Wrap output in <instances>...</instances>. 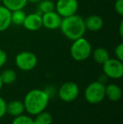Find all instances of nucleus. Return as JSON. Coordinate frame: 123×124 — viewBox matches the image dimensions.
<instances>
[{
	"label": "nucleus",
	"instance_id": "obj_30",
	"mask_svg": "<svg viewBox=\"0 0 123 124\" xmlns=\"http://www.w3.org/2000/svg\"><path fill=\"white\" fill-rule=\"evenodd\" d=\"M2 3V0H0V4H1Z\"/></svg>",
	"mask_w": 123,
	"mask_h": 124
},
{
	"label": "nucleus",
	"instance_id": "obj_24",
	"mask_svg": "<svg viewBox=\"0 0 123 124\" xmlns=\"http://www.w3.org/2000/svg\"><path fill=\"white\" fill-rule=\"evenodd\" d=\"M7 113V102L5 100L0 97V119Z\"/></svg>",
	"mask_w": 123,
	"mask_h": 124
},
{
	"label": "nucleus",
	"instance_id": "obj_28",
	"mask_svg": "<svg viewBox=\"0 0 123 124\" xmlns=\"http://www.w3.org/2000/svg\"><path fill=\"white\" fill-rule=\"evenodd\" d=\"M28 1V3H38L40 1H41V0H27Z\"/></svg>",
	"mask_w": 123,
	"mask_h": 124
},
{
	"label": "nucleus",
	"instance_id": "obj_6",
	"mask_svg": "<svg viewBox=\"0 0 123 124\" xmlns=\"http://www.w3.org/2000/svg\"><path fill=\"white\" fill-rule=\"evenodd\" d=\"M103 65L104 74L107 78H121L123 76V63L122 61L117 58H109Z\"/></svg>",
	"mask_w": 123,
	"mask_h": 124
},
{
	"label": "nucleus",
	"instance_id": "obj_1",
	"mask_svg": "<svg viewBox=\"0 0 123 124\" xmlns=\"http://www.w3.org/2000/svg\"><path fill=\"white\" fill-rule=\"evenodd\" d=\"M59 29L62 35L72 41L83 37L87 31L84 25V19L77 14L62 18Z\"/></svg>",
	"mask_w": 123,
	"mask_h": 124
},
{
	"label": "nucleus",
	"instance_id": "obj_26",
	"mask_svg": "<svg viewBox=\"0 0 123 124\" xmlns=\"http://www.w3.org/2000/svg\"><path fill=\"white\" fill-rule=\"evenodd\" d=\"M44 91L46 92V95L49 96L50 99H51L52 96H54V95L56 94V90H55V88H54V87H52V86L46 87V88L44 90Z\"/></svg>",
	"mask_w": 123,
	"mask_h": 124
},
{
	"label": "nucleus",
	"instance_id": "obj_3",
	"mask_svg": "<svg viewBox=\"0 0 123 124\" xmlns=\"http://www.w3.org/2000/svg\"><path fill=\"white\" fill-rule=\"evenodd\" d=\"M92 46L86 38L80 37L72 41L70 46V55L77 62L85 61L91 56Z\"/></svg>",
	"mask_w": 123,
	"mask_h": 124
},
{
	"label": "nucleus",
	"instance_id": "obj_16",
	"mask_svg": "<svg viewBox=\"0 0 123 124\" xmlns=\"http://www.w3.org/2000/svg\"><path fill=\"white\" fill-rule=\"evenodd\" d=\"M27 3H28L27 0H2L3 6L11 11L16 9H24Z\"/></svg>",
	"mask_w": 123,
	"mask_h": 124
},
{
	"label": "nucleus",
	"instance_id": "obj_23",
	"mask_svg": "<svg viewBox=\"0 0 123 124\" xmlns=\"http://www.w3.org/2000/svg\"><path fill=\"white\" fill-rule=\"evenodd\" d=\"M114 8L119 15H123V0H116Z\"/></svg>",
	"mask_w": 123,
	"mask_h": 124
},
{
	"label": "nucleus",
	"instance_id": "obj_21",
	"mask_svg": "<svg viewBox=\"0 0 123 124\" xmlns=\"http://www.w3.org/2000/svg\"><path fill=\"white\" fill-rule=\"evenodd\" d=\"M12 124H34V120L30 116L21 114L20 116H14Z\"/></svg>",
	"mask_w": 123,
	"mask_h": 124
},
{
	"label": "nucleus",
	"instance_id": "obj_13",
	"mask_svg": "<svg viewBox=\"0 0 123 124\" xmlns=\"http://www.w3.org/2000/svg\"><path fill=\"white\" fill-rule=\"evenodd\" d=\"M122 89L116 84H110L105 86V96L111 101H118L122 98Z\"/></svg>",
	"mask_w": 123,
	"mask_h": 124
},
{
	"label": "nucleus",
	"instance_id": "obj_7",
	"mask_svg": "<svg viewBox=\"0 0 123 124\" xmlns=\"http://www.w3.org/2000/svg\"><path fill=\"white\" fill-rule=\"evenodd\" d=\"M79 9L78 0H58L55 3V11L62 17H68L77 14Z\"/></svg>",
	"mask_w": 123,
	"mask_h": 124
},
{
	"label": "nucleus",
	"instance_id": "obj_8",
	"mask_svg": "<svg viewBox=\"0 0 123 124\" xmlns=\"http://www.w3.org/2000/svg\"><path fill=\"white\" fill-rule=\"evenodd\" d=\"M58 96L62 101L71 102L75 101L79 95V85L74 82H66L60 86L58 91Z\"/></svg>",
	"mask_w": 123,
	"mask_h": 124
},
{
	"label": "nucleus",
	"instance_id": "obj_17",
	"mask_svg": "<svg viewBox=\"0 0 123 124\" xmlns=\"http://www.w3.org/2000/svg\"><path fill=\"white\" fill-rule=\"evenodd\" d=\"M0 77H1V80L3 82V84H5V85H12V84L16 81L17 74L14 69H4L0 74Z\"/></svg>",
	"mask_w": 123,
	"mask_h": 124
},
{
	"label": "nucleus",
	"instance_id": "obj_18",
	"mask_svg": "<svg viewBox=\"0 0 123 124\" xmlns=\"http://www.w3.org/2000/svg\"><path fill=\"white\" fill-rule=\"evenodd\" d=\"M26 17V14L24 9H16L11 11V23L15 25H23Z\"/></svg>",
	"mask_w": 123,
	"mask_h": 124
},
{
	"label": "nucleus",
	"instance_id": "obj_22",
	"mask_svg": "<svg viewBox=\"0 0 123 124\" xmlns=\"http://www.w3.org/2000/svg\"><path fill=\"white\" fill-rule=\"evenodd\" d=\"M115 55L118 60L123 61V43H119L115 48Z\"/></svg>",
	"mask_w": 123,
	"mask_h": 124
},
{
	"label": "nucleus",
	"instance_id": "obj_20",
	"mask_svg": "<svg viewBox=\"0 0 123 124\" xmlns=\"http://www.w3.org/2000/svg\"><path fill=\"white\" fill-rule=\"evenodd\" d=\"M38 10H39V14H41V15L51 11H54V2L51 0H41L38 3Z\"/></svg>",
	"mask_w": 123,
	"mask_h": 124
},
{
	"label": "nucleus",
	"instance_id": "obj_15",
	"mask_svg": "<svg viewBox=\"0 0 123 124\" xmlns=\"http://www.w3.org/2000/svg\"><path fill=\"white\" fill-rule=\"evenodd\" d=\"M93 57V59L94 62H96L99 64H103L110 58V54L109 52L105 49V47H97L94 50H92V53H91Z\"/></svg>",
	"mask_w": 123,
	"mask_h": 124
},
{
	"label": "nucleus",
	"instance_id": "obj_5",
	"mask_svg": "<svg viewBox=\"0 0 123 124\" xmlns=\"http://www.w3.org/2000/svg\"><path fill=\"white\" fill-rule=\"evenodd\" d=\"M38 59L32 52L23 51L19 52L15 57V64L22 71H30L37 65Z\"/></svg>",
	"mask_w": 123,
	"mask_h": 124
},
{
	"label": "nucleus",
	"instance_id": "obj_12",
	"mask_svg": "<svg viewBox=\"0 0 123 124\" xmlns=\"http://www.w3.org/2000/svg\"><path fill=\"white\" fill-rule=\"evenodd\" d=\"M11 25V10L0 4V32L8 30Z\"/></svg>",
	"mask_w": 123,
	"mask_h": 124
},
{
	"label": "nucleus",
	"instance_id": "obj_25",
	"mask_svg": "<svg viewBox=\"0 0 123 124\" xmlns=\"http://www.w3.org/2000/svg\"><path fill=\"white\" fill-rule=\"evenodd\" d=\"M8 59V55L7 52L3 49H0V68H2L7 62Z\"/></svg>",
	"mask_w": 123,
	"mask_h": 124
},
{
	"label": "nucleus",
	"instance_id": "obj_27",
	"mask_svg": "<svg viewBox=\"0 0 123 124\" xmlns=\"http://www.w3.org/2000/svg\"><path fill=\"white\" fill-rule=\"evenodd\" d=\"M119 34H120L121 37H123V22L122 21L120 24V26H119Z\"/></svg>",
	"mask_w": 123,
	"mask_h": 124
},
{
	"label": "nucleus",
	"instance_id": "obj_19",
	"mask_svg": "<svg viewBox=\"0 0 123 124\" xmlns=\"http://www.w3.org/2000/svg\"><path fill=\"white\" fill-rule=\"evenodd\" d=\"M36 118L34 120V124H51L53 122V118L51 113L47 111H41L36 115Z\"/></svg>",
	"mask_w": 123,
	"mask_h": 124
},
{
	"label": "nucleus",
	"instance_id": "obj_2",
	"mask_svg": "<svg viewBox=\"0 0 123 124\" xmlns=\"http://www.w3.org/2000/svg\"><path fill=\"white\" fill-rule=\"evenodd\" d=\"M49 96L42 90L34 89L25 95L24 99L25 109L29 114L37 115L38 113L45 111L49 103Z\"/></svg>",
	"mask_w": 123,
	"mask_h": 124
},
{
	"label": "nucleus",
	"instance_id": "obj_11",
	"mask_svg": "<svg viewBox=\"0 0 123 124\" xmlns=\"http://www.w3.org/2000/svg\"><path fill=\"white\" fill-rule=\"evenodd\" d=\"M85 28L88 31L96 32L103 28L104 20L101 16L98 15H91L84 20Z\"/></svg>",
	"mask_w": 123,
	"mask_h": 124
},
{
	"label": "nucleus",
	"instance_id": "obj_4",
	"mask_svg": "<svg viewBox=\"0 0 123 124\" xmlns=\"http://www.w3.org/2000/svg\"><path fill=\"white\" fill-rule=\"evenodd\" d=\"M84 97L90 104L100 103L105 97V85L100 81L89 84L84 90Z\"/></svg>",
	"mask_w": 123,
	"mask_h": 124
},
{
	"label": "nucleus",
	"instance_id": "obj_10",
	"mask_svg": "<svg viewBox=\"0 0 123 124\" xmlns=\"http://www.w3.org/2000/svg\"><path fill=\"white\" fill-rule=\"evenodd\" d=\"M23 26L30 31H37L42 28V19L39 13H31L26 15Z\"/></svg>",
	"mask_w": 123,
	"mask_h": 124
},
{
	"label": "nucleus",
	"instance_id": "obj_14",
	"mask_svg": "<svg viewBox=\"0 0 123 124\" xmlns=\"http://www.w3.org/2000/svg\"><path fill=\"white\" fill-rule=\"evenodd\" d=\"M25 111L24 103L20 101H12L7 104V113L13 116H17L23 114Z\"/></svg>",
	"mask_w": 123,
	"mask_h": 124
},
{
	"label": "nucleus",
	"instance_id": "obj_29",
	"mask_svg": "<svg viewBox=\"0 0 123 124\" xmlns=\"http://www.w3.org/2000/svg\"><path fill=\"white\" fill-rule=\"evenodd\" d=\"M3 82H2V80H1V77H0V90H1V89H2V87H3Z\"/></svg>",
	"mask_w": 123,
	"mask_h": 124
},
{
	"label": "nucleus",
	"instance_id": "obj_9",
	"mask_svg": "<svg viewBox=\"0 0 123 124\" xmlns=\"http://www.w3.org/2000/svg\"><path fill=\"white\" fill-rule=\"evenodd\" d=\"M42 19V27L50 31L59 29L62 22V17L56 11H51L41 15Z\"/></svg>",
	"mask_w": 123,
	"mask_h": 124
}]
</instances>
